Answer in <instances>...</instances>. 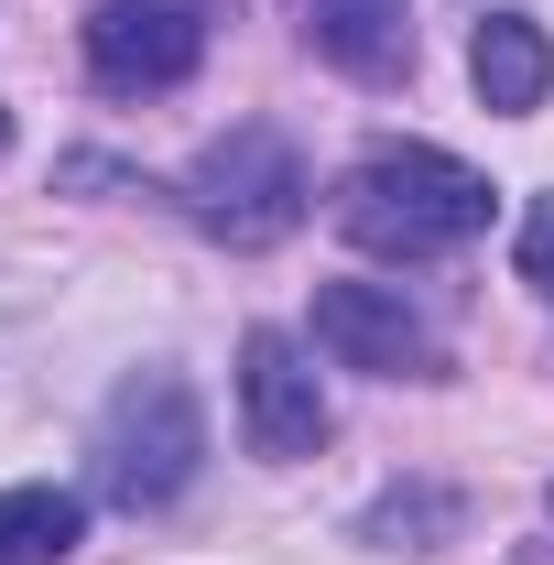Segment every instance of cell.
I'll return each instance as SVG.
<instances>
[{"label":"cell","instance_id":"1","mask_svg":"<svg viewBox=\"0 0 554 565\" xmlns=\"http://www.w3.org/2000/svg\"><path fill=\"white\" fill-rule=\"evenodd\" d=\"M338 228L359 250H381V262H435V250L489 228V174H468L457 152H424V141L370 152L338 185Z\"/></svg>","mask_w":554,"mask_h":565},{"label":"cell","instance_id":"2","mask_svg":"<svg viewBox=\"0 0 554 565\" xmlns=\"http://www.w3.org/2000/svg\"><path fill=\"white\" fill-rule=\"evenodd\" d=\"M196 457H207L196 392L174 370H131L109 392V414H98V490L120 500V511H163V500L196 479Z\"/></svg>","mask_w":554,"mask_h":565},{"label":"cell","instance_id":"3","mask_svg":"<svg viewBox=\"0 0 554 565\" xmlns=\"http://www.w3.org/2000/svg\"><path fill=\"white\" fill-rule=\"evenodd\" d=\"M305 152L283 131H262V120H239L228 141H207L196 152V174H185V217L207 228V239H228V250H273V239H294L305 228Z\"/></svg>","mask_w":554,"mask_h":565},{"label":"cell","instance_id":"4","mask_svg":"<svg viewBox=\"0 0 554 565\" xmlns=\"http://www.w3.org/2000/svg\"><path fill=\"white\" fill-rule=\"evenodd\" d=\"M207 55V0H98L87 11V76L109 98H163Z\"/></svg>","mask_w":554,"mask_h":565},{"label":"cell","instance_id":"5","mask_svg":"<svg viewBox=\"0 0 554 565\" xmlns=\"http://www.w3.org/2000/svg\"><path fill=\"white\" fill-rule=\"evenodd\" d=\"M316 349L348 370H381V381H424L435 338L414 327V305L392 282H316Z\"/></svg>","mask_w":554,"mask_h":565},{"label":"cell","instance_id":"6","mask_svg":"<svg viewBox=\"0 0 554 565\" xmlns=\"http://www.w3.org/2000/svg\"><path fill=\"white\" fill-rule=\"evenodd\" d=\"M239 424H251L262 457H316L327 446V392H316V370L283 327H251V349H239Z\"/></svg>","mask_w":554,"mask_h":565},{"label":"cell","instance_id":"7","mask_svg":"<svg viewBox=\"0 0 554 565\" xmlns=\"http://www.w3.org/2000/svg\"><path fill=\"white\" fill-rule=\"evenodd\" d=\"M316 11V55L359 87L414 76V0H305Z\"/></svg>","mask_w":554,"mask_h":565},{"label":"cell","instance_id":"8","mask_svg":"<svg viewBox=\"0 0 554 565\" xmlns=\"http://www.w3.org/2000/svg\"><path fill=\"white\" fill-rule=\"evenodd\" d=\"M468 76H479V98L500 109V120L544 109V87H554V44H544V22H522V11H489L479 44H468Z\"/></svg>","mask_w":554,"mask_h":565},{"label":"cell","instance_id":"9","mask_svg":"<svg viewBox=\"0 0 554 565\" xmlns=\"http://www.w3.org/2000/svg\"><path fill=\"white\" fill-rule=\"evenodd\" d=\"M87 533L76 490H0V565H66Z\"/></svg>","mask_w":554,"mask_h":565},{"label":"cell","instance_id":"10","mask_svg":"<svg viewBox=\"0 0 554 565\" xmlns=\"http://www.w3.org/2000/svg\"><path fill=\"white\" fill-rule=\"evenodd\" d=\"M522 282L554 305V196H533V217H522Z\"/></svg>","mask_w":554,"mask_h":565},{"label":"cell","instance_id":"11","mask_svg":"<svg viewBox=\"0 0 554 565\" xmlns=\"http://www.w3.org/2000/svg\"><path fill=\"white\" fill-rule=\"evenodd\" d=\"M0 152H11V109H0Z\"/></svg>","mask_w":554,"mask_h":565}]
</instances>
